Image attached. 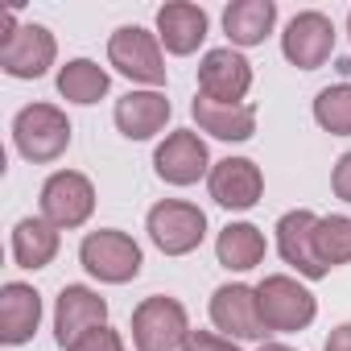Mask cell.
<instances>
[{"label":"cell","mask_w":351,"mask_h":351,"mask_svg":"<svg viewBox=\"0 0 351 351\" xmlns=\"http://www.w3.org/2000/svg\"><path fill=\"white\" fill-rule=\"evenodd\" d=\"M314 244H318V256H322L326 269L347 265V261H351V219H347V215H326V219H318Z\"/></svg>","instance_id":"24"},{"label":"cell","mask_w":351,"mask_h":351,"mask_svg":"<svg viewBox=\"0 0 351 351\" xmlns=\"http://www.w3.org/2000/svg\"><path fill=\"white\" fill-rule=\"evenodd\" d=\"M281 50H285V58L293 66L318 71L330 58V50H335V25H330V17H322V13H298L285 25V34H281Z\"/></svg>","instance_id":"9"},{"label":"cell","mask_w":351,"mask_h":351,"mask_svg":"<svg viewBox=\"0 0 351 351\" xmlns=\"http://www.w3.org/2000/svg\"><path fill=\"white\" fill-rule=\"evenodd\" d=\"M42 322V298L38 289L9 281L0 289V339L5 343H25Z\"/></svg>","instance_id":"18"},{"label":"cell","mask_w":351,"mask_h":351,"mask_svg":"<svg viewBox=\"0 0 351 351\" xmlns=\"http://www.w3.org/2000/svg\"><path fill=\"white\" fill-rule=\"evenodd\" d=\"M261 351H293V347H281V343H265Z\"/></svg>","instance_id":"30"},{"label":"cell","mask_w":351,"mask_h":351,"mask_svg":"<svg viewBox=\"0 0 351 351\" xmlns=\"http://www.w3.org/2000/svg\"><path fill=\"white\" fill-rule=\"evenodd\" d=\"M13 141L29 161H58L71 145V120L54 104H29L13 120Z\"/></svg>","instance_id":"1"},{"label":"cell","mask_w":351,"mask_h":351,"mask_svg":"<svg viewBox=\"0 0 351 351\" xmlns=\"http://www.w3.org/2000/svg\"><path fill=\"white\" fill-rule=\"evenodd\" d=\"M182 351H240L232 339H223V335H211V330H191L186 335V343H182Z\"/></svg>","instance_id":"26"},{"label":"cell","mask_w":351,"mask_h":351,"mask_svg":"<svg viewBox=\"0 0 351 351\" xmlns=\"http://www.w3.org/2000/svg\"><path fill=\"white\" fill-rule=\"evenodd\" d=\"M149 236L165 256H186L203 244L207 236V215L195 203L182 199H165L149 211Z\"/></svg>","instance_id":"2"},{"label":"cell","mask_w":351,"mask_h":351,"mask_svg":"<svg viewBox=\"0 0 351 351\" xmlns=\"http://www.w3.org/2000/svg\"><path fill=\"white\" fill-rule=\"evenodd\" d=\"M335 195L343 203H351V153H343L339 165H335Z\"/></svg>","instance_id":"28"},{"label":"cell","mask_w":351,"mask_h":351,"mask_svg":"<svg viewBox=\"0 0 351 351\" xmlns=\"http://www.w3.org/2000/svg\"><path fill=\"white\" fill-rule=\"evenodd\" d=\"M347 34H351V13H347Z\"/></svg>","instance_id":"31"},{"label":"cell","mask_w":351,"mask_h":351,"mask_svg":"<svg viewBox=\"0 0 351 351\" xmlns=\"http://www.w3.org/2000/svg\"><path fill=\"white\" fill-rule=\"evenodd\" d=\"M54 62V34L46 25H21L9 42H0V66L13 79H42Z\"/></svg>","instance_id":"10"},{"label":"cell","mask_w":351,"mask_h":351,"mask_svg":"<svg viewBox=\"0 0 351 351\" xmlns=\"http://www.w3.org/2000/svg\"><path fill=\"white\" fill-rule=\"evenodd\" d=\"M108 322V302L99 293H91L87 285H66L58 293L54 306V335L62 347H75L79 339H87L91 330H99Z\"/></svg>","instance_id":"8"},{"label":"cell","mask_w":351,"mask_h":351,"mask_svg":"<svg viewBox=\"0 0 351 351\" xmlns=\"http://www.w3.org/2000/svg\"><path fill=\"white\" fill-rule=\"evenodd\" d=\"M58 256V228L46 219H21L13 228V261L21 269H46Z\"/></svg>","instance_id":"21"},{"label":"cell","mask_w":351,"mask_h":351,"mask_svg":"<svg viewBox=\"0 0 351 351\" xmlns=\"http://www.w3.org/2000/svg\"><path fill=\"white\" fill-rule=\"evenodd\" d=\"M191 112H195L199 128L219 136V141H248L256 132V108L252 104H215L207 95H195Z\"/></svg>","instance_id":"19"},{"label":"cell","mask_w":351,"mask_h":351,"mask_svg":"<svg viewBox=\"0 0 351 351\" xmlns=\"http://www.w3.org/2000/svg\"><path fill=\"white\" fill-rule=\"evenodd\" d=\"M153 165H157V173L165 182H173V186H191V182H199L203 173H207V145L199 141V132H169L161 145H157V153H153Z\"/></svg>","instance_id":"13"},{"label":"cell","mask_w":351,"mask_h":351,"mask_svg":"<svg viewBox=\"0 0 351 351\" xmlns=\"http://www.w3.org/2000/svg\"><path fill=\"white\" fill-rule=\"evenodd\" d=\"M66 351H124V343H120V335H116V330L99 326V330H91L87 339H79V343H75V347H66Z\"/></svg>","instance_id":"27"},{"label":"cell","mask_w":351,"mask_h":351,"mask_svg":"<svg viewBox=\"0 0 351 351\" xmlns=\"http://www.w3.org/2000/svg\"><path fill=\"white\" fill-rule=\"evenodd\" d=\"M215 252H219V265L244 273V269H256L265 261V236L252 223H228L215 240Z\"/></svg>","instance_id":"22"},{"label":"cell","mask_w":351,"mask_h":351,"mask_svg":"<svg viewBox=\"0 0 351 351\" xmlns=\"http://www.w3.org/2000/svg\"><path fill=\"white\" fill-rule=\"evenodd\" d=\"M326 351H351V322H343V326H335V330H330Z\"/></svg>","instance_id":"29"},{"label":"cell","mask_w":351,"mask_h":351,"mask_svg":"<svg viewBox=\"0 0 351 351\" xmlns=\"http://www.w3.org/2000/svg\"><path fill=\"white\" fill-rule=\"evenodd\" d=\"M252 87V66L236 50H211L199 66V95L215 104H244Z\"/></svg>","instance_id":"11"},{"label":"cell","mask_w":351,"mask_h":351,"mask_svg":"<svg viewBox=\"0 0 351 351\" xmlns=\"http://www.w3.org/2000/svg\"><path fill=\"white\" fill-rule=\"evenodd\" d=\"M169 120V99L161 91H128L116 99V124L128 141H149Z\"/></svg>","instance_id":"16"},{"label":"cell","mask_w":351,"mask_h":351,"mask_svg":"<svg viewBox=\"0 0 351 351\" xmlns=\"http://www.w3.org/2000/svg\"><path fill=\"white\" fill-rule=\"evenodd\" d=\"M261 191H265V178L248 157H228V161H219L211 169V199L219 207L248 211V207H256Z\"/></svg>","instance_id":"15"},{"label":"cell","mask_w":351,"mask_h":351,"mask_svg":"<svg viewBox=\"0 0 351 351\" xmlns=\"http://www.w3.org/2000/svg\"><path fill=\"white\" fill-rule=\"evenodd\" d=\"M314 120L335 132V136H351V83H339V87H326L318 91L314 99Z\"/></svg>","instance_id":"25"},{"label":"cell","mask_w":351,"mask_h":351,"mask_svg":"<svg viewBox=\"0 0 351 351\" xmlns=\"http://www.w3.org/2000/svg\"><path fill=\"white\" fill-rule=\"evenodd\" d=\"M95 211V191L83 173L75 169H62L42 186V219L54 223V228H79L87 223Z\"/></svg>","instance_id":"7"},{"label":"cell","mask_w":351,"mask_h":351,"mask_svg":"<svg viewBox=\"0 0 351 351\" xmlns=\"http://www.w3.org/2000/svg\"><path fill=\"white\" fill-rule=\"evenodd\" d=\"M211 322L236 339H261L269 330L261 318L256 289H248V285H219L211 298Z\"/></svg>","instance_id":"14"},{"label":"cell","mask_w":351,"mask_h":351,"mask_svg":"<svg viewBox=\"0 0 351 351\" xmlns=\"http://www.w3.org/2000/svg\"><path fill=\"white\" fill-rule=\"evenodd\" d=\"M191 335L186 326V310L182 302H173V298H145L136 310H132V343L141 351H173V347H182Z\"/></svg>","instance_id":"3"},{"label":"cell","mask_w":351,"mask_h":351,"mask_svg":"<svg viewBox=\"0 0 351 351\" xmlns=\"http://www.w3.org/2000/svg\"><path fill=\"white\" fill-rule=\"evenodd\" d=\"M277 21V5L273 0H236V5H228L223 13V29L236 46H261L269 38Z\"/></svg>","instance_id":"20"},{"label":"cell","mask_w":351,"mask_h":351,"mask_svg":"<svg viewBox=\"0 0 351 351\" xmlns=\"http://www.w3.org/2000/svg\"><path fill=\"white\" fill-rule=\"evenodd\" d=\"M108 58H112V66H116L120 75H128V79H136V83H149V87L165 83V62H161L157 38H153L149 29H141V25L116 29L112 42H108Z\"/></svg>","instance_id":"6"},{"label":"cell","mask_w":351,"mask_h":351,"mask_svg":"<svg viewBox=\"0 0 351 351\" xmlns=\"http://www.w3.org/2000/svg\"><path fill=\"white\" fill-rule=\"evenodd\" d=\"M58 91L71 104H95L99 95H108V71L95 66L91 58H75L58 71Z\"/></svg>","instance_id":"23"},{"label":"cell","mask_w":351,"mask_h":351,"mask_svg":"<svg viewBox=\"0 0 351 351\" xmlns=\"http://www.w3.org/2000/svg\"><path fill=\"white\" fill-rule=\"evenodd\" d=\"M314 232H318V215H314V211H289V215H281V223H277V248H281V256H285L302 277H310V281L326 277V265H322V256H318Z\"/></svg>","instance_id":"12"},{"label":"cell","mask_w":351,"mask_h":351,"mask_svg":"<svg viewBox=\"0 0 351 351\" xmlns=\"http://www.w3.org/2000/svg\"><path fill=\"white\" fill-rule=\"evenodd\" d=\"M256 302H261V318L269 330H302L314 322V293L302 289L293 277H265L256 285Z\"/></svg>","instance_id":"5"},{"label":"cell","mask_w":351,"mask_h":351,"mask_svg":"<svg viewBox=\"0 0 351 351\" xmlns=\"http://www.w3.org/2000/svg\"><path fill=\"white\" fill-rule=\"evenodd\" d=\"M79 261L91 277L112 281V285H124L141 273V248L124 232H91L79 248Z\"/></svg>","instance_id":"4"},{"label":"cell","mask_w":351,"mask_h":351,"mask_svg":"<svg viewBox=\"0 0 351 351\" xmlns=\"http://www.w3.org/2000/svg\"><path fill=\"white\" fill-rule=\"evenodd\" d=\"M157 38L169 54H195L207 38V13L199 5H165L157 9Z\"/></svg>","instance_id":"17"}]
</instances>
